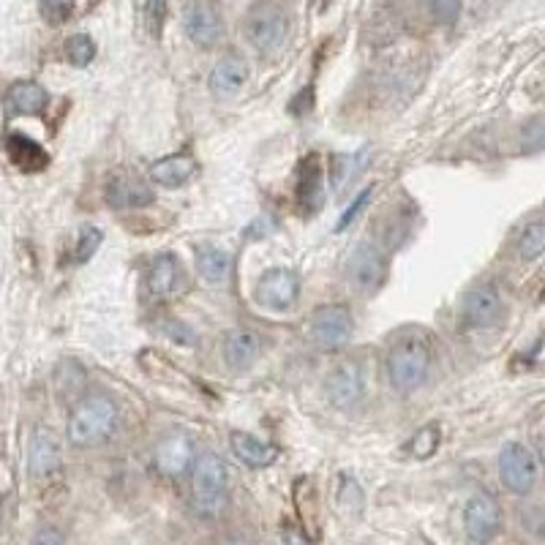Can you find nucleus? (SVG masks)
I'll list each match as a JSON object with an SVG mask.
<instances>
[{
    "label": "nucleus",
    "mask_w": 545,
    "mask_h": 545,
    "mask_svg": "<svg viewBox=\"0 0 545 545\" xmlns=\"http://www.w3.org/2000/svg\"><path fill=\"white\" fill-rule=\"evenodd\" d=\"M499 477L510 494L526 496L537 486V458L524 442H507L499 456Z\"/></svg>",
    "instance_id": "obj_6"
},
{
    "label": "nucleus",
    "mask_w": 545,
    "mask_h": 545,
    "mask_svg": "<svg viewBox=\"0 0 545 545\" xmlns=\"http://www.w3.org/2000/svg\"><path fill=\"white\" fill-rule=\"evenodd\" d=\"M347 278L355 292L360 295H374L385 287L387 281V257L385 251L374 243H357L355 251L349 254Z\"/></svg>",
    "instance_id": "obj_4"
},
{
    "label": "nucleus",
    "mask_w": 545,
    "mask_h": 545,
    "mask_svg": "<svg viewBox=\"0 0 545 545\" xmlns=\"http://www.w3.org/2000/svg\"><path fill=\"white\" fill-rule=\"evenodd\" d=\"M295 199L303 216H314L322 208L325 199V169L317 153H308L298 167V186H295Z\"/></svg>",
    "instance_id": "obj_13"
},
{
    "label": "nucleus",
    "mask_w": 545,
    "mask_h": 545,
    "mask_svg": "<svg viewBox=\"0 0 545 545\" xmlns=\"http://www.w3.org/2000/svg\"><path fill=\"white\" fill-rule=\"evenodd\" d=\"M104 197L112 208H145L153 202V189L134 172H115L107 180Z\"/></svg>",
    "instance_id": "obj_15"
},
{
    "label": "nucleus",
    "mask_w": 545,
    "mask_h": 545,
    "mask_svg": "<svg viewBox=\"0 0 545 545\" xmlns=\"http://www.w3.org/2000/svg\"><path fill=\"white\" fill-rule=\"evenodd\" d=\"M194 172H197V159L189 156V153H178V156H167V159L156 161L150 167V180L164 186V189H175V186L189 183Z\"/></svg>",
    "instance_id": "obj_20"
},
{
    "label": "nucleus",
    "mask_w": 545,
    "mask_h": 545,
    "mask_svg": "<svg viewBox=\"0 0 545 545\" xmlns=\"http://www.w3.org/2000/svg\"><path fill=\"white\" fill-rule=\"evenodd\" d=\"M180 262L172 254H161L156 262H153V268L148 270V298L161 303V300H169L178 295L180 289Z\"/></svg>",
    "instance_id": "obj_17"
},
{
    "label": "nucleus",
    "mask_w": 545,
    "mask_h": 545,
    "mask_svg": "<svg viewBox=\"0 0 545 545\" xmlns=\"http://www.w3.org/2000/svg\"><path fill=\"white\" fill-rule=\"evenodd\" d=\"M224 363L232 371H248L259 360V336L251 330H232L224 338Z\"/></svg>",
    "instance_id": "obj_18"
},
{
    "label": "nucleus",
    "mask_w": 545,
    "mask_h": 545,
    "mask_svg": "<svg viewBox=\"0 0 545 545\" xmlns=\"http://www.w3.org/2000/svg\"><path fill=\"white\" fill-rule=\"evenodd\" d=\"M502 526V513H499V502L494 496L480 491L475 494L464 507V529L466 537L477 545H488L499 535Z\"/></svg>",
    "instance_id": "obj_9"
},
{
    "label": "nucleus",
    "mask_w": 545,
    "mask_h": 545,
    "mask_svg": "<svg viewBox=\"0 0 545 545\" xmlns=\"http://www.w3.org/2000/svg\"><path fill=\"white\" fill-rule=\"evenodd\" d=\"M298 295L300 281L289 268H270L268 273H262L257 281V292H254L259 306L270 308V311H287L295 306Z\"/></svg>",
    "instance_id": "obj_10"
},
{
    "label": "nucleus",
    "mask_w": 545,
    "mask_h": 545,
    "mask_svg": "<svg viewBox=\"0 0 545 545\" xmlns=\"http://www.w3.org/2000/svg\"><path fill=\"white\" fill-rule=\"evenodd\" d=\"M6 153H9L11 164L22 172H41L50 164V156L44 153L39 142H33L25 134H9L6 137Z\"/></svg>",
    "instance_id": "obj_22"
},
{
    "label": "nucleus",
    "mask_w": 545,
    "mask_h": 545,
    "mask_svg": "<svg viewBox=\"0 0 545 545\" xmlns=\"http://www.w3.org/2000/svg\"><path fill=\"white\" fill-rule=\"evenodd\" d=\"M28 472L36 483H52L63 475V447L52 428H33L28 445Z\"/></svg>",
    "instance_id": "obj_5"
},
{
    "label": "nucleus",
    "mask_w": 545,
    "mask_h": 545,
    "mask_svg": "<svg viewBox=\"0 0 545 545\" xmlns=\"http://www.w3.org/2000/svg\"><path fill=\"white\" fill-rule=\"evenodd\" d=\"M30 545H66V537L60 535L58 529L47 526V529L36 532V537H33V543Z\"/></svg>",
    "instance_id": "obj_35"
},
{
    "label": "nucleus",
    "mask_w": 545,
    "mask_h": 545,
    "mask_svg": "<svg viewBox=\"0 0 545 545\" xmlns=\"http://www.w3.org/2000/svg\"><path fill=\"white\" fill-rule=\"evenodd\" d=\"M77 0H39V11L50 25H63L74 14Z\"/></svg>",
    "instance_id": "obj_29"
},
{
    "label": "nucleus",
    "mask_w": 545,
    "mask_h": 545,
    "mask_svg": "<svg viewBox=\"0 0 545 545\" xmlns=\"http://www.w3.org/2000/svg\"><path fill=\"white\" fill-rule=\"evenodd\" d=\"M183 28L197 47L210 50L221 39V14L210 0H191L183 11Z\"/></svg>",
    "instance_id": "obj_12"
},
{
    "label": "nucleus",
    "mask_w": 545,
    "mask_h": 545,
    "mask_svg": "<svg viewBox=\"0 0 545 545\" xmlns=\"http://www.w3.org/2000/svg\"><path fill=\"white\" fill-rule=\"evenodd\" d=\"M218 545H251L248 540H243V537H229V540H224V543Z\"/></svg>",
    "instance_id": "obj_36"
},
{
    "label": "nucleus",
    "mask_w": 545,
    "mask_h": 545,
    "mask_svg": "<svg viewBox=\"0 0 545 545\" xmlns=\"http://www.w3.org/2000/svg\"><path fill=\"white\" fill-rule=\"evenodd\" d=\"M543 137H545V129H543V120L535 118L526 123L524 129V150L526 153H537V150L543 148Z\"/></svg>",
    "instance_id": "obj_33"
},
{
    "label": "nucleus",
    "mask_w": 545,
    "mask_h": 545,
    "mask_svg": "<svg viewBox=\"0 0 545 545\" xmlns=\"http://www.w3.org/2000/svg\"><path fill=\"white\" fill-rule=\"evenodd\" d=\"M194 458L197 450L186 434H167L153 447V464L164 477H183L194 466Z\"/></svg>",
    "instance_id": "obj_11"
},
{
    "label": "nucleus",
    "mask_w": 545,
    "mask_h": 545,
    "mask_svg": "<svg viewBox=\"0 0 545 545\" xmlns=\"http://www.w3.org/2000/svg\"><path fill=\"white\" fill-rule=\"evenodd\" d=\"M327 396L338 409H352L363 401V374L355 360L338 363L327 377Z\"/></svg>",
    "instance_id": "obj_14"
},
{
    "label": "nucleus",
    "mask_w": 545,
    "mask_h": 545,
    "mask_svg": "<svg viewBox=\"0 0 545 545\" xmlns=\"http://www.w3.org/2000/svg\"><path fill=\"white\" fill-rule=\"evenodd\" d=\"M502 314V295L491 284L469 289L464 295V319L469 327L494 325Z\"/></svg>",
    "instance_id": "obj_16"
},
{
    "label": "nucleus",
    "mask_w": 545,
    "mask_h": 545,
    "mask_svg": "<svg viewBox=\"0 0 545 545\" xmlns=\"http://www.w3.org/2000/svg\"><path fill=\"white\" fill-rule=\"evenodd\" d=\"M436 447H439V431L434 426L423 428L412 439V453H415V458H431L436 453Z\"/></svg>",
    "instance_id": "obj_31"
},
{
    "label": "nucleus",
    "mask_w": 545,
    "mask_h": 545,
    "mask_svg": "<svg viewBox=\"0 0 545 545\" xmlns=\"http://www.w3.org/2000/svg\"><path fill=\"white\" fill-rule=\"evenodd\" d=\"M101 246V232L96 227H90V224H85V227L80 229V235H77V246H74V262L77 265H85L88 259H93V254L99 251Z\"/></svg>",
    "instance_id": "obj_28"
},
{
    "label": "nucleus",
    "mask_w": 545,
    "mask_h": 545,
    "mask_svg": "<svg viewBox=\"0 0 545 545\" xmlns=\"http://www.w3.org/2000/svg\"><path fill=\"white\" fill-rule=\"evenodd\" d=\"M461 6H464V0H428L431 20L439 25H453L461 17Z\"/></svg>",
    "instance_id": "obj_30"
},
{
    "label": "nucleus",
    "mask_w": 545,
    "mask_h": 545,
    "mask_svg": "<svg viewBox=\"0 0 545 545\" xmlns=\"http://www.w3.org/2000/svg\"><path fill=\"white\" fill-rule=\"evenodd\" d=\"M115 428H118V407L107 396H90L71 415L69 442L74 447L99 445L115 434Z\"/></svg>",
    "instance_id": "obj_3"
},
{
    "label": "nucleus",
    "mask_w": 545,
    "mask_h": 545,
    "mask_svg": "<svg viewBox=\"0 0 545 545\" xmlns=\"http://www.w3.org/2000/svg\"><path fill=\"white\" fill-rule=\"evenodd\" d=\"M194 475H191V502L202 518L221 516L227 507L229 496V475L224 461L205 450L202 456L194 458Z\"/></svg>",
    "instance_id": "obj_2"
},
{
    "label": "nucleus",
    "mask_w": 545,
    "mask_h": 545,
    "mask_svg": "<svg viewBox=\"0 0 545 545\" xmlns=\"http://www.w3.org/2000/svg\"><path fill=\"white\" fill-rule=\"evenodd\" d=\"M371 197H374V191H371V189L360 191V194H357V197L352 199V205H349V208L344 210V216L338 218L336 232H344V229H347V227H352V224H355V221H357V216H360V213H363V210L368 208V202H371Z\"/></svg>",
    "instance_id": "obj_32"
},
{
    "label": "nucleus",
    "mask_w": 545,
    "mask_h": 545,
    "mask_svg": "<svg viewBox=\"0 0 545 545\" xmlns=\"http://www.w3.org/2000/svg\"><path fill=\"white\" fill-rule=\"evenodd\" d=\"M289 33V20L281 6L276 3H265V6H257L251 11L246 25V36L251 41V47L259 52H270L281 50V44L287 39Z\"/></svg>",
    "instance_id": "obj_7"
},
{
    "label": "nucleus",
    "mask_w": 545,
    "mask_h": 545,
    "mask_svg": "<svg viewBox=\"0 0 545 545\" xmlns=\"http://www.w3.org/2000/svg\"><path fill=\"white\" fill-rule=\"evenodd\" d=\"M248 80V66L246 60L238 58V55H227V58H221L210 71V90L216 93V96H232V93H238Z\"/></svg>",
    "instance_id": "obj_19"
},
{
    "label": "nucleus",
    "mask_w": 545,
    "mask_h": 545,
    "mask_svg": "<svg viewBox=\"0 0 545 545\" xmlns=\"http://www.w3.org/2000/svg\"><path fill=\"white\" fill-rule=\"evenodd\" d=\"M431 371V347L423 336H401L387 355V377L401 396H409L423 387Z\"/></svg>",
    "instance_id": "obj_1"
},
{
    "label": "nucleus",
    "mask_w": 545,
    "mask_h": 545,
    "mask_svg": "<svg viewBox=\"0 0 545 545\" xmlns=\"http://www.w3.org/2000/svg\"><path fill=\"white\" fill-rule=\"evenodd\" d=\"M164 17H167V0H148V25L153 30V36L161 33Z\"/></svg>",
    "instance_id": "obj_34"
},
{
    "label": "nucleus",
    "mask_w": 545,
    "mask_h": 545,
    "mask_svg": "<svg viewBox=\"0 0 545 545\" xmlns=\"http://www.w3.org/2000/svg\"><path fill=\"white\" fill-rule=\"evenodd\" d=\"M47 107V90L39 82H17L6 93V112L11 118L17 115H39Z\"/></svg>",
    "instance_id": "obj_23"
},
{
    "label": "nucleus",
    "mask_w": 545,
    "mask_h": 545,
    "mask_svg": "<svg viewBox=\"0 0 545 545\" xmlns=\"http://www.w3.org/2000/svg\"><path fill=\"white\" fill-rule=\"evenodd\" d=\"M66 58H69L71 66H88L90 60L96 58V44L90 39L88 33H74L69 41H66Z\"/></svg>",
    "instance_id": "obj_27"
},
{
    "label": "nucleus",
    "mask_w": 545,
    "mask_h": 545,
    "mask_svg": "<svg viewBox=\"0 0 545 545\" xmlns=\"http://www.w3.org/2000/svg\"><path fill=\"white\" fill-rule=\"evenodd\" d=\"M197 270L208 284H224L232 273V254L216 246H199Z\"/></svg>",
    "instance_id": "obj_24"
},
{
    "label": "nucleus",
    "mask_w": 545,
    "mask_h": 545,
    "mask_svg": "<svg viewBox=\"0 0 545 545\" xmlns=\"http://www.w3.org/2000/svg\"><path fill=\"white\" fill-rule=\"evenodd\" d=\"M232 453L240 458V464L251 466V469H265L278 458V447L262 442L254 434H246V431H235L232 434Z\"/></svg>",
    "instance_id": "obj_21"
},
{
    "label": "nucleus",
    "mask_w": 545,
    "mask_h": 545,
    "mask_svg": "<svg viewBox=\"0 0 545 545\" xmlns=\"http://www.w3.org/2000/svg\"><path fill=\"white\" fill-rule=\"evenodd\" d=\"M308 336L322 349L344 347L352 336V314L347 306H322L308 322Z\"/></svg>",
    "instance_id": "obj_8"
},
{
    "label": "nucleus",
    "mask_w": 545,
    "mask_h": 545,
    "mask_svg": "<svg viewBox=\"0 0 545 545\" xmlns=\"http://www.w3.org/2000/svg\"><path fill=\"white\" fill-rule=\"evenodd\" d=\"M366 150H360V153H352V156H336L333 161V189H341V186H347L352 180L357 178V172L366 167Z\"/></svg>",
    "instance_id": "obj_26"
},
{
    "label": "nucleus",
    "mask_w": 545,
    "mask_h": 545,
    "mask_svg": "<svg viewBox=\"0 0 545 545\" xmlns=\"http://www.w3.org/2000/svg\"><path fill=\"white\" fill-rule=\"evenodd\" d=\"M545 251V224L540 218L529 221L521 235H518V257L524 262H535V259L543 257Z\"/></svg>",
    "instance_id": "obj_25"
}]
</instances>
